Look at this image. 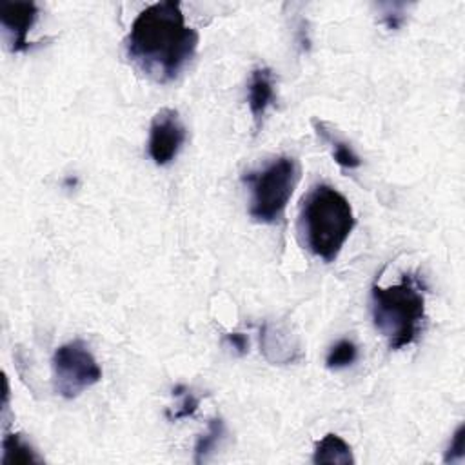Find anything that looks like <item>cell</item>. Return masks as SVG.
<instances>
[{
  "instance_id": "cell-1",
  "label": "cell",
  "mask_w": 465,
  "mask_h": 465,
  "mask_svg": "<svg viewBox=\"0 0 465 465\" xmlns=\"http://www.w3.org/2000/svg\"><path fill=\"white\" fill-rule=\"evenodd\" d=\"M198 40L196 29L185 24L182 5L165 0L138 13L125 38V53L143 76L156 84H169L193 60Z\"/></svg>"
},
{
  "instance_id": "cell-2",
  "label": "cell",
  "mask_w": 465,
  "mask_h": 465,
  "mask_svg": "<svg viewBox=\"0 0 465 465\" xmlns=\"http://www.w3.org/2000/svg\"><path fill=\"white\" fill-rule=\"evenodd\" d=\"M356 225L349 200L327 183L314 185L302 200L298 232L314 256L331 263Z\"/></svg>"
},
{
  "instance_id": "cell-3",
  "label": "cell",
  "mask_w": 465,
  "mask_h": 465,
  "mask_svg": "<svg viewBox=\"0 0 465 465\" xmlns=\"http://www.w3.org/2000/svg\"><path fill=\"white\" fill-rule=\"evenodd\" d=\"M372 322L389 347L398 351L412 345L425 322L423 285L414 274H403L398 283L371 289Z\"/></svg>"
},
{
  "instance_id": "cell-4",
  "label": "cell",
  "mask_w": 465,
  "mask_h": 465,
  "mask_svg": "<svg viewBox=\"0 0 465 465\" xmlns=\"http://www.w3.org/2000/svg\"><path fill=\"white\" fill-rule=\"evenodd\" d=\"M249 187V214L260 223H276L300 180V163L292 156L272 158L265 167L243 174Z\"/></svg>"
},
{
  "instance_id": "cell-5",
  "label": "cell",
  "mask_w": 465,
  "mask_h": 465,
  "mask_svg": "<svg viewBox=\"0 0 465 465\" xmlns=\"http://www.w3.org/2000/svg\"><path fill=\"white\" fill-rule=\"evenodd\" d=\"M54 391L67 400L80 396L102 378V369L82 340L60 345L51 360Z\"/></svg>"
},
{
  "instance_id": "cell-6",
  "label": "cell",
  "mask_w": 465,
  "mask_h": 465,
  "mask_svg": "<svg viewBox=\"0 0 465 465\" xmlns=\"http://www.w3.org/2000/svg\"><path fill=\"white\" fill-rule=\"evenodd\" d=\"M185 125L180 120L178 111L171 107L160 109L151 122L149 127V142L147 151L151 160L156 165H167L171 163L176 154L180 153L183 142H185Z\"/></svg>"
},
{
  "instance_id": "cell-7",
  "label": "cell",
  "mask_w": 465,
  "mask_h": 465,
  "mask_svg": "<svg viewBox=\"0 0 465 465\" xmlns=\"http://www.w3.org/2000/svg\"><path fill=\"white\" fill-rule=\"evenodd\" d=\"M38 18V5L35 2H2L0 24L5 31L9 49L13 53H24L31 47L27 38L31 27Z\"/></svg>"
},
{
  "instance_id": "cell-8",
  "label": "cell",
  "mask_w": 465,
  "mask_h": 465,
  "mask_svg": "<svg viewBox=\"0 0 465 465\" xmlns=\"http://www.w3.org/2000/svg\"><path fill=\"white\" fill-rule=\"evenodd\" d=\"M274 73L265 65L254 67L247 85V104L256 127L262 125L267 109L274 104Z\"/></svg>"
},
{
  "instance_id": "cell-9",
  "label": "cell",
  "mask_w": 465,
  "mask_h": 465,
  "mask_svg": "<svg viewBox=\"0 0 465 465\" xmlns=\"http://www.w3.org/2000/svg\"><path fill=\"white\" fill-rule=\"evenodd\" d=\"M262 351L272 363H291L300 356V343L285 327L265 323L260 331Z\"/></svg>"
},
{
  "instance_id": "cell-10",
  "label": "cell",
  "mask_w": 465,
  "mask_h": 465,
  "mask_svg": "<svg viewBox=\"0 0 465 465\" xmlns=\"http://www.w3.org/2000/svg\"><path fill=\"white\" fill-rule=\"evenodd\" d=\"M314 131L316 134L331 147L332 151V158L334 162L341 167V169H358L361 165L360 156L354 153V149L351 147V143L347 140H343L334 129L332 125H329L327 122L322 120H312Z\"/></svg>"
},
{
  "instance_id": "cell-11",
  "label": "cell",
  "mask_w": 465,
  "mask_h": 465,
  "mask_svg": "<svg viewBox=\"0 0 465 465\" xmlns=\"http://www.w3.org/2000/svg\"><path fill=\"white\" fill-rule=\"evenodd\" d=\"M312 463H334V465H351L354 463L352 450L349 443L338 434H325L314 447Z\"/></svg>"
},
{
  "instance_id": "cell-12",
  "label": "cell",
  "mask_w": 465,
  "mask_h": 465,
  "mask_svg": "<svg viewBox=\"0 0 465 465\" xmlns=\"http://www.w3.org/2000/svg\"><path fill=\"white\" fill-rule=\"evenodd\" d=\"M44 463V458L24 440L22 434H5L2 438V465Z\"/></svg>"
},
{
  "instance_id": "cell-13",
  "label": "cell",
  "mask_w": 465,
  "mask_h": 465,
  "mask_svg": "<svg viewBox=\"0 0 465 465\" xmlns=\"http://www.w3.org/2000/svg\"><path fill=\"white\" fill-rule=\"evenodd\" d=\"M225 436V423L222 418H213L207 425V430L203 434L198 436L196 443H194V463H203L207 461V458L214 452V449L218 447V443L222 441V438Z\"/></svg>"
},
{
  "instance_id": "cell-14",
  "label": "cell",
  "mask_w": 465,
  "mask_h": 465,
  "mask_svg": "<svg viewBox=\"0 0 465 465\" xmlns=\"http://www.w3.org/2000/svg\"><path fill=\"white\" fill-rule=\"evenodd\" d=\"M358 358V347L351 340H340L336 341L331 351L327 352L325 363L329 369H343L356 361Z\"/></svg>"
},
{
  "instance_id": "cell-15",
  "label": "cell",
  "mask_w": 465,
  "mask_h": 465,
  "mask_svg": "<svg viewBox=\"0 0 465 465\" xmlns=\"http://www.w3.org/2000/svg\"><path fill=\"white\" fill-rule=\"evenodd\" d=\"M173 394H174V396H182V401H180L176 412H174V414H169V420H171V421H178V420L189 418V416H193V414L196 412L200 401H198V398H196L193 392L187 391V387L176 385V387L173 389Z\"/></svg>"
},
{
  "instance_id": "cell-16",
  "label": "cell",
  "mask_w": 465,
  "mask_h": 465,
  "mask_svg": "<svg viewBox=\"0 0 465 465\" xmlns=\"http://www.w3.org/2000/svg\"><path fill=\"white\" fill-rule=\"evenodd\" d=\"M463 440H465V425L461 423L454 430V434L450 438V443H449V447L445 450V456H443L445 463H454V461H460L463 458V449H465V441Z\"/></svg>"
},
{
  "instance_id": "cell-17",
  "label": "cell",
  "mask_w": 465,
  "mask_h": 465,
  "mask_svg": "<svg viewBox=\"0 0 465 465\" xmlns=\"http://www.w3.org/2000/svg\"><path fill=\"white\" fill-rule=\"evenodd\" d=\"M385 11L381 13V22L389 27V29H400L405 22V4H385L381 5Z\"/></svg>"
},
{
  "instance_id": "cell-18",
  "label": "cell",
  "mask_w": 465,
  "mask_h": 465,
  "mask_svg": "<svg viewBox=\"0 0 465 465\" xmlns=\"http://www.w3.org/2000/svg\"><path fill=\"white\" fill-rule=\"evenodd\" d=\"M225 340L232 349H236L238 354H245L249 351V338L242 332H227Z\"/></svg>"
}]
</instances>
